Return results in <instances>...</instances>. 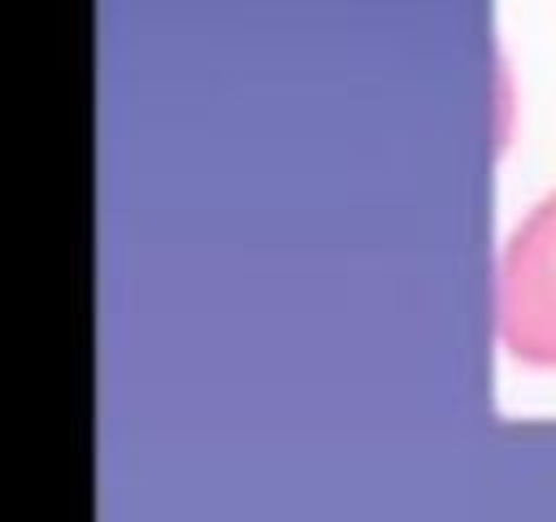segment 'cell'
Instances as JSON below:
<instances>
[{
  "label": "cell",
  "mask_w": 556,
  "mask_h": 522,
  "mask_svg": "<svg viewBox=\"0 0 556 522\" xmlns=\"http://www.w3.org/2000/svg\"><path fill=\"white\" fill-rule=\"evenodd\" d=\"M491 331L521 370H556V187L504 235L491 274Z\"/></svg>",
  "instance_id": "6da1fadb"
}]
</instances>
